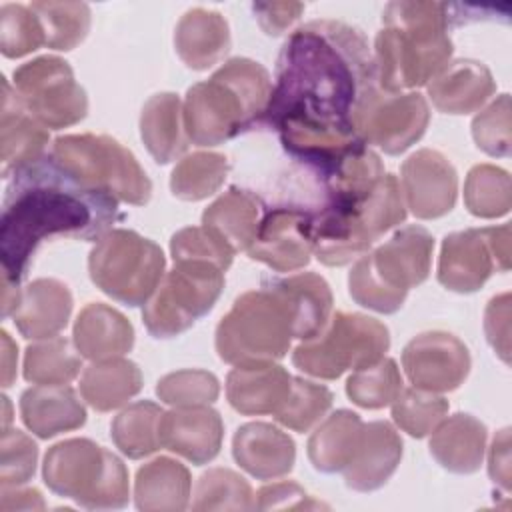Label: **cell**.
Masks as SVG:
<instances>
[{
	"label": "cell",
	"instance_id": "obj_1",
	"mask_svg": "<svg viewBox=\"0 0 512 512\" xmlns=\"http://www.w3.org/2000/svg\"><path fill=\"white\" fill-rule=\"evenodd\" d=\"M374 86V58L362 30L312 20L284 42L258 128L276 130L294 160L326 178L342 158L366 146L354 116Z\"/></svg>",
	"mask_w": 512,
	"mask_h": 512
},
{
	"label": "cell",
	"instance_id": "obj_2",
	"mask_svg": "<svg viewBox=\"0 0 512 512\" xmlns=\"http://www.w3.org/2000/svg\"><path fill=\"white\" fill-rule=\"evenodd\" d=\"M120 218L118 198L86 186L48 152L10 174L0 220L2 278L20 286L36 248L54 236L98 240Z\"/></svg>",
	"mask_w": 512,
	"mask_h": 512
},
{
	"label": "cell",
	"instance_id": "obj_3",
	"mask_svg": "<svg viewBox=\"0 0 512 512\" xmlns=\"http://www.w3.org/2000/svg\"><path fill=\"white\" fill-rule=\"evenodd\" d=\"M374 40L376 82L386 92L426 86L452 56L450 4L398 0L386 4Z\"/></svg>",
	"mask_w": 512,
	"mask_h": 512
},
{
	"label": "cell",
	"instance_id": "obj_4",
	"mask_svg": "<svg viewBox=\"0 0 512 512\" xmlns=\"http://www.w3.org/2000/svg\"><path fill=\"white\" fill-rule=\"evenodd\" d=\"M272 94L268 70L250 58H230L206 82L188 88L184 130L196 146H218L256 128Z\"/></svg>",
	"mask_w": 512,
	"mask_h": 512
},
{
	"label": "cell",
	"instance_id": "obj_5",
	"mask_svg": "<svg viewBox=\"0 0 512 512\" xmlns=\"http://www.w3.org/2000/svg\"><path fill=\"white\" fill-rule=\"evenodd\" d=\"M404 220L406 202L394 174L364 194H328L314 214V254L326 266L350 264Z\"/></svg>",
	"mask_w": 512,
	"mask_h": 512
},
{
	"label": "cell",
	"instance_id": "obj_6",
	"mask_svg": "<svg viewBox=\"0 0 512 512\" xmlns=\"http://www.w3.org/2000/svg\"><path fill=\"white\" fill-rule=\"evenodd\" d=\"M294 340V312L286 296L264 280L240 294L216 326L214 346L226 364L258 366L284 358Z\"/></svg>",
	"mask_w": 512,
	"mask_h": 512
},
{
	"label": "cell",
	"instance_id": "obj_7",
	"mask_svg": "<svg viewBox=\"0 0 512 512\" xmlns=\"http://www.w3.org/2000/svg\"><path fill=\"white\" fill-rule=\"evenodd\" d=\"M434 238L424 226H404L390 240L362 254L348 274V290L356 304L394 314L408 290L420 286L432 266Z\"/></svg>",
	"mask_w": 512,
	"mask_h": 512
},
{
	"label": "cell",
	"instance_id": "obj_8",
	"mask_svg": "<svg viewBox=\"0 0 512 512\" xmlns=\"http://www.w3.org/2000/svg\"><path fill=\"white\" fill-rule=\"evenodd\" d=\"M42 478L54 494L88 510H112L128 504L130 486L124 462L88 438L54 444L44 456Z\"/></svg>",
	"mask_w": 512,
	"mask_h": 512
},
{
	"label": "cell",
	"instance_id": "obj_9",
	"mask_svg": "<svg viewBox=\"0 0 512 512\" xmlns=\"http://www.w3.org/2000/svg\"><path fill=\"white\" fill-rule=\"evenodd\" d=\"M390 348L388 328L366 314L334 312L318 334L292 350V364L308 376L336 380L384 358Z\"/></svg>",
	"mask_w": 512,
	"mask_h": 512
},
{
	"label": "cell",
	"instance_id": "obj_10",
	"mask_svg": "<svg viewBox=\"0 0 512 512\" xmlns=\"http://www.w3.org/2000/svg\"><path fill=\"white\" fill-rule=\"evenodd\" d=\"M50 154L80 182L104 190L122 202L144 206L152 196V182L136 156L112 136H58Z\"/></svg>",
	"mask_w": 512,
	"mask_h": 512
},
{
	"label": "cell",
	"instance_id": "obj_11",
	"mask_svg": "<svg viewBox=\"0 0 512 512\" xmlns=\"http://www.w3.org/2000/svg\"><path fill=\"white\" fill-rule=\"evenodd\" d=\"M160 246L134 230L112 228L96 240L88 272L96 288L126 306H144L164 276Z\"/></svg>",
	"mask_w": 512,
	"mask_h": 512
},
{
	"label": "cell",
	"instance_id": "obj_12",
	"mask_svg": "<svg viewBox=\"0 0 512 512\" xmlns=\"http://www.w3.org/2000/svg\"><path fill=\"white\" fill-rule=\"evenodd\" d=\"M224 288V270L212 262L178 260L166 272L142 310L154 338H174L206 316Z\"/></svg>",
	"mask_w": 512,
	"mask_h": 512
},
{
	"label": "cell",
	"instance_id": "obj_13",
	"mask_svg": "<svg viewBox=\"0 0 512 512\" xmlns=\"http://www.w3.org/2000/svg\"><path fill=\"white\" fill-rule=\"evenodd\" d=\"M14 90L22 106L52 130L84 120L88 98L70 64L58 56H40L14 70Z\"/></svg>",
	"mask_w": 512,
	"mask_h": 512
},
{
	"label": "cell",
	"instance_id": "obj_14",
	"mask_svg": "<svg viewBox=\"0 0 512 512\" xmlns=\"http://www.w3.org/2000/svg\"><path fill=\"white\" fill-rule=\"evenodd\" d=\"M510 268V224L468 228L442 240L438 282L452 292L470 294L486 284L494 270Z\"/></svg>",
	"mask_w": 512,
	"mask_h": 512
},
{
	"label": "cell",
	"instance_id": "obj_15",
	"mask_svg": "<svg viewBox=\"0 0 512 512\" xmlns=\"http://www.w3.org/2000/svg\"><path fill=\"white\" fill-rule=\"evenodd\" d=\"M430 122V108L420 92H386L374 86L354 116V130L368 146H378L390 156L416 144Z\"/></svg>",
	"mask_w": 512,
	"mask_h": 512
},
{
	"label": "cell",
	"instance_id": "obj_16",
	"mask_svg": "<svg viewBox=\"0 0 512 512\" xmlns=\"http://www.w3.org/2000/svg\"><path fill=\"white\" fill-rule=\"evenodd\" d=\"M472 366L466 344L444 330L414 336L402 350V368L414 388L428 392L456 390Z\"/></svg>",
	"mask_w": 512,
	"mask_h": 512
},
{
	"label": "cell",
	"instance_id": "obj_17",
	"mask_svg": "<svg viewBox=\"0 0 512 512\" xmlns=\"http://www.w3.org/2000/svg\"><path fill=\"white\" fill-rule=\"evenodd\" d=\"M246 252L276 272L304 268L314 254V214L296 206L270 208Z\"/></svg>",
	"mask_w": 512,
	"mask_h": 512
},
{
	"label": "cell",
	"instance_id": "obj_18",
	"mask_svg": "<svg viewBox=\"0 0 512 512\" xmlns=\"http://www.w3.org/2000/svg\"><path fill=\"white\" fill-rule=\"evenodd\" d=\"M400 188L406 208L420 220L448 214L458 198V174L438 150L422 148L410 154L400 168Z\"/></svg>",
	"mask_w": 512,
	"mask_h": 512
},
{
	"label": "cell",
	"instance_id": "obj_19",
	"mask_svg": "<svg viewBox=\"0 0 512 512\" xmlns=\"http://www.w3.org/2000/svg\"><path fill=\"white\" fill-rule=\"evenodd\" d=\"M224 422L210 406L172 408L160 420L162 448L202 466L212 462L222 448Z\"/></svg>",
	"mask_w": 512,
	"mask_h": 512
},
{
	"label": "cell",
	"instance_id": "obj_20",
	"mask_svg": "<svg viewBox=\"0 0 512 512\" xmlns=\"http://www.w3.org/2000/svg\"><path fill=\"white\" fill-rule=\"evenodd\" d=\"M402 460V438L386 420L362 424L350 464L342 470L344 482L356 492H372L384 486Z\"/></svg>",
	"mask_w": 512,
	"mask_h": 512
},
{
	"label": "cell",
	"instance_id": "obj_21",
	"mask_svg": "<svg viewBox=\"0 0 512 512\" xmlns=\"http://www.w3.org/2000/svg\"><path fill=\"white\" fill-rule=\"evenodd\" d=\"M236 464L258 480H274L288 474L296 460L294 440L268 422H248L232 438Z\"/></svg>",
	"mask_w": 512,
	"mask_h": 512
},
{
	"label": "cell",
	"instance_id": "obj_22",
	"mask_svg": "<svg viewBox=\"0 0 512 512\" xmlns=\"http://www.w3.org/2000/svg\"><path fill=\"white\" fill-rule=\"evenodd\" d=\"M72 294L56 278H38L22 288L18 308L12 318L20 334L28 340L58 336L72 314Z\"/></svg>",
	"mask_w": 512,
	"mask_h": 512
},
{
	"label": "cell",
	"instance_id": "obj_23",
	"mask_svg": "<svg viewBox=\"0 0 512 512\" xmlns=\"http://www.w3.org/2000/svg\"><path fill=\"white\" fill-rule=\"evenodd\" d=\"M428 96L444 114H470L494 94L492 72L476 60L460 58L448 62L428 84Z\"/></svg>",
	"mask_w": 512,
	"mask_h": 512
},
{
	"label": "cell",
	"instance_id": "obj_24",
	"mask_svg": "<svg viewBox=\"0 0 512 512\" xmlns=\"http://www.w3.org/2000/svg\"><path fill=\"white\" fill-rule=\"evenodd\" d=\"M48 130L22 106L16 90L2 78V108H0V158L2 176L10 178L18 168L44 156Z\"/></svg>",
	"mask_w": 512,
	"mask_h": 512
},
{
	"label": "cell",
	"instance_id": "obj_25",
	"mask_svg": "<svg viewBox=\"0 0 512 512\" xmlns=\"http://www.w3.org/2000/svg\"><path fill=\"white\" fill-rule=\"evenodd\" d=\"M72 342L80 356L90 362L120 358L134 346V328L116 308L92 302L76 316Z\"/></svg>",
	"mask_w": 512,
	"mask_h": 512
},
{
	"label": "cell",
	"instance_id": "obj_26",
	"mask_svg": "<svg viewBox=\"0 0 512 512\" xmlns=\"http://www.w3.org/2000/svg\"><path fill=\"white\" fill-rule=\"evenodd\" d=\"M20 416L32 434L48 440L84 426L86 408L76 390L66 384H36L22 392Z\"/></svg>",
	"mask_w": 512,
	"mask_h": 512
},
{
	"label": "cell",
	"instance_id": "obj_27",
	"mask_svg": "<svg viewBox=\"0 0 512 512\" xmlns=\"http://www.w3.org/2000/svg\"><path fill=\"white\" fill-rule=\"evenodd\" d=\"M292 376L280 364L236 366L226 378V398L244 416L274 414L286 400Z\"/></svg>",
	"mask_w": 512,
	"mask_h": 512
},
{
	"label": "cell",
	"instance_id": "obj_28",
	"mask_svg": "<svg viewBox=\"0 0 512 512\" xmlns=\"http://www.w3.org/2000/svg\"><path fill=\"white\" fill-rule=\"evenodd\" d=\"M174 48L192 70H208L230 50V28L220 12L206 8L188 10L176 24Z\"/></svg>",
	"mask_w": 512,
	"mask_h": 512
},
{
	"label": "cell",
	"instance_id": "obj_29",
	"mask_svg": "<svg viewBox=\"0 0 512 512\" xmlns=\"http://www.w3.org/2000/svg\"><path fill=\"white\" fill-rule=\"evenodd\" d=\"M486 426L464 412L444 418L432 432L430 454L448 472L472 474L480 470L486 452Z\"/></svg>",
	"mask_w": 512,
	"mask_h": 512
},
{
	"label": "cell",
	"instance_id": "obj_30",
	"mask_svg": "<svg viewBox=\"0 0 512 512\" xmlns=\"http://www.w3.org/2000/svg\"><path fill=\"white\" fill-rule=\"evenodd\" d=\"M140 136L158 164H170L188 150L182 102L174 92H158L146 100L140 114Z\"/></svg>",
	"mask_w": 512,
	"mask_h": 512
},
{
	"label": "cell",
	"instance_id": "obj_31",
	"mask_svg": "<svg viewBox=\"0 0 512 512\" xmlns=\"http://www.w3.org/2000/svg\"><path fill=\"white\" fill-rule=\"evenodd\" d=\"M190 472L174 458L160 456L138 468L134 504L138 510L180 512L190 504Z\"/></svg>",
	"mask_w": 512,
	"mask_h": 512
},
{
	"label": "cell",
	"instance_id": "obj_32",
	"mask_svg": "<svg viewBox=\"0 0 512 512\" xmlns=\"http://www.w3.org/2000/svg\"><path fill=\"white\" fill-rule=\"evenodd\" d=\"M260 214V198L232 186L202 212V226L224 240L234 252L248 250L260 226Z\"/></svg>",
	"mask_w": 512,
	"mask_h": 512
},
{
	"label": "cell",
	"instance_id": "obj_33",
	"mask_svg": "<svg viewBox=\"0 0 512 512\" xmlns=\"http://www.w3.org/2000/svg\"><path fill=\"white\" fill-rule=\"evenodd\" d=\"M140 390V368L122 356L92 362L80 378L82 398L98 412H110L124 406Z\"/></svg>",
	"mask_w": 512,
	"mask_h": 512
},
{
	"label": "cell",
	"instance_id": "obj_34",
	"mask_svg": "<svg viewBox=\"0 0 512 512\" xmlns=\"http://www.w3.org/2000/svg\"><path fill=\"white\" fill-rule=\"evenodd\" d=\"M270 280L290 302L294 312V338L302 342L318 334L332 314V290L328 282L314 272Z\"/></svg>",
	"mask_w": 512,
	"mask_h": 512
},
{
	"label": "cell",
	"instance_id": "obj_35",
	"mask_svg": "<svg viewBox=\"0 0 512 512\" xmlns=\"http://www.w3.org/2000/svg\"><path fill=\"white\" fill-rule=\"evenodd\" d=\"M362 420L352 410L332 412L308 438V458L318 472H342L356 450Z\"/></svg>",
	"mask_w": 512,
	"mask_h": 512
},
{
	"label": "cell",
	"instance_id": "obj_36",
	"mask_svg": "<svg viewBox=\"0 0 512 512\" xmlns=\"http://www.w3.org/2000/svg\"><path fill=\"white\" fill-rule=\"evenodd\" d=\"M164 410L150 402L138 400L124 408L110 426V436L116 448L130 460H140L154 454L160 444V420Z\"/></svg>",
	"mask_w": 512,
	"mask_h": 512
},
{
	"label": "cell",
	"instance_id": "obj_37",
	"mask_svg": "<svg viewBox=\"0 0 512 512\" xmlns=\"http://www.w3.org/2000/svg\"><path fill=\"white\" fill-rule=\"evenodd\" d=\"M82 368V356L70 340L62 336L30 344L24 352L22 374L32 384L56 386L72 382Z\"/></svg>",
	"mask_w": 512,
	"mask_h": 512
},
{
	"label": "cell",
	"instance_id": "obj_38",
	"mask_svg": "<svg viewBox=\"0 0 512 512\" xmlns=\"http://www.w3.org/2000/svg\"><path fill=\"white\" fill-rule=\"evenodd\" d=\"M230 164L224 154L218 152H194L184 156L170 174V190L176 198L186 202H198L224 184Z\"/></svg>",
	"mask_w": 512,
	"mask_h": 512
},
{
	"label": "cell",
	"instance_id": "obj_39",
	"mask_svg": "<svg viewBox=\"0 0 512 512\" xmlns=\"http://www.w3.org/2000/svg\"><path fill=\"white\" fill-rule=\"evenodd\" d=\"M464 204L472 216L500 218L510 212L512 184L506 170L492 164H476L464 182Z\"/></svg>",
	"mask_w": 512,
	"mask_h": 512
},
{
	"label": "cell",
	"instance_id": "obj_40",
	"mask_svg": "<svg viewBox=\"0 0 512 512\" xmlns=\"http://www.w3.org/2000/svg\"><path fill=\"white\" fill-rule=\"evenodd\" d=\"M38 16L46 46L54 50L76 48L90 30V8L84 2H32Z\"/></svg>",
	"mask_w": 512,
	"mask_h": 512
},
{
	"label": "cell",
	"instance_id": "obj_41",
	"mask_svg": "<svg viewBox=\"0 0 512 512\" xmlns=\"http://www.w3.org/2000/svg\"><path fill=\"white\" fill-rule=\"evenodd\" d=\"M402 374L392 358H380L378 362L354 370L346 380L348 398L366 410H378L396 400L402 392Z\"/></svg>",
	"mask_w": 512,
	"mask_h": 512
},
{
	"label": "cell",
	"instance_id": "obj_42",
	"mask_svg": "<svg viewBox=\"0 0 512 512\" xmlns=\"http://www.w3.org/2000/svg\"><path fill=\"white\" fill-rule=\"evenodd\" d=\"M256 494L246 478L230 468H210L194 488L192 510H252Z\"/></svg>",
	"mask_w": 512,
	"mask_h": 512
},
{
	"label": "cell",
	"instance_id": "obj_43",
	"mask_svg": "<svg viewBox=\"0 0 512 512\" xmlns=\"http://www.w3.org/2000/svg\"><path fill=\"white\" fill-rule=\"evenodd\" d=\"M448 400L438 392H428L420 388H402V392L392 402V420L412 438H424L434 432V428L448 414Z\"/></svg>",
	"mask_w": 512,
	"mask_h": 512
},
{
	"label": "cell",
	"instance_id": "obj_44",
	"mask_svg": "<svg viewBox=\"0 0 512 512\" xmlns=\"http://www.w3.org/2000/svg\"><path fill=\"white\" fill-rule=\"evenodd\" d=\"M332 400L334 396L326 386L304 378H292L290 392L274 412V418L290 430L308 432L326 416Z\"/></svg>",
	"mask_w": 512,
	"mask_h": 512
},
{
	"label": "cell",
	"instance_id": "obj_45",
	"mask_svg": "<svg viewBox=\"0 0 512 512\" xmlns=\"http://www.w3.org/2000/svg\"><path fill=\"white\" fill-rule=\"evenodd\" d=\"M156 394L174 408L210 406L220 394V382L208 370H176L158 380Z\"/></svg>",
	"mask_w": 512,
	"mask_h": 512
},
{
	"label": "cell",
	"instance_id": "obj_46",
	"mask_svg": "<svg viewBox=\"0 0 512 512\" xmlns=\"http://www.w3.org/2000/svg\"><path fill=\"white\" fill-rule=\"evenodd\" d=\"M44 44V28L30 6L4 4L0 8V50L6 58L26 56Z\"/></svg>",
	"mask_w": 512,
	"mask_h": 512
},
{
	"label": "cell",
	"instance_id": "obj_47",
	"mask_svg": "<svg viewBox=\"0 0 512 512\" xmlns=\"http://www.w3.org/2000/svg\"><path fill=\"white\" fill-rule=\"evenodd\" d=\"M172 260H202L212 262L224 272L230 268L234 260V250L220 240L214 232L204 226H188L178 230L170 240Z\"/></svg>",
	"mask_w": 512,
	"mask_h": 512
},
{
	"label": "cell",
	"instance_id": "obj_48",
	"mask_svg": "<svg viewBox=\"0 0 512 512\" xmlns=\"http://www.w3.org/2000/svg\"><path fill=\"white\" fill-rule=\"evenodd\" d=\"M472 138L476 146L490 154L506 158L510 154V96L500 94L472 120Z\"/></svg>",
	"mask_w": 512,
	"mask_h": 512
},
{
	"label": "cell",
	"instance_id": "obj_49",
	"mask_svg": "<svg viewBox=\"0 0 512 512\" xmlns=\"http://www.w3.org/2000/svg\"><path fill=\"white\" fill-rule=\"evenodd\" d=\"M38 446L22 430L4 428L0 442V486L26 484L36 472Z\"/></svg>",
	"mask_w": 512,
	"mask_h": 512
},
{
	"label": "cell",
	"instance_id": "obj_50",
	"mask_svg": "<svg viewBox=\"0 0 512 512\" xmlns=\"http://www.w3.org/2000/svg\"><path fill=\"white\" fill-rule=\"evenodd\" d=\"M256 508L260 510H316L328 508L320 500H314L300 484L292 480L272 482L256 492Z\"/></svg>",
	"mask_w": 512,
	"mask_h": 512
},
{
	"label": "cell",
	"instance_id": "obj_51",
	"mask_svg": "<svg viewBox=\"0 0 512 512\" xmlns=\"http://www.w3.org/2000/svg\"><path fill=\"white\" fill-rule=\"evenodd\" d=\"M484 332L488 344L502 362H510V292L494 296L484 310Z\"/></svg>",
	"mask_w": 512,
	"mask_h": 512
},
{
	"label": "cell",
	"instance_id": "obj_52",
	"mask_svg": "<svg viewBox=\"0 0 512 512\" xmlns=\"http://www.w3.org/2000/svg\"><path fill=\"white\" fill-rule=\"evenodd\" d=\"M252 8L260 28L268 36L284 34L304 12L302 2H258Z\"/></svg>",
	"mask_w": 512,
	"mask_h": 512
},
{
	"label": "cell",
	"instance_id": "obj_53",
	"mask_svg": "<svg viewBox=\"0 0 512 512\" xmlns=\"http://www.w3.org/2000/svg\"><path fill=\"white\" fill-rule=\"evenodd\" d=\"M488 474L494 484L502 490H510L512 486V468H510V428H502L496 432L488 452Z\"/></svg>",
	"mask_w": 512,
	"mask_h": 512
},
{
	"label": "cell",
	"instance_id": "obj_54",
	"mask_svg": "<svg viewBox=\"0 0 512 512\" xmlns=\"http://www.w3.org/2000/svg\"><path fill=\"white\" fill-rule=\"evenodd\" d=\"M2 512H14V510H44V498L36 488H2V500H0Z\"/></svg>",
	"mask_w": 512,
	"mask_h": 512
},
{
	"label": "cell",
	"instance_id": "obj_55",
	"mask_svg": "<svg viewBox=\"0 0 512 512\" xmlns=\"http://www.w3.org/2000/svg\"><path fill=\"white\" fill-rule=\"evenodd\" d=\"M0 336H2V386L8 388V386H12V382L16 378V358H18L16 352H18V348H16V344L12 342V338L6 330H2Z\"/></svg>",
	"mask_w": 512,
	"mask_h": 512
}]
</instances>
